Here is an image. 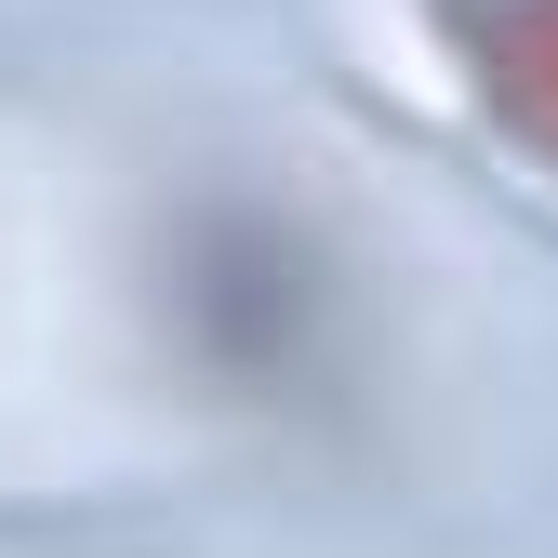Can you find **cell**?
Segmentation results:
<instances>
[{
    "label": "cell",
    "instance_id": "obj_1",
    "mask_svg": "<svg viewBox=\"0 0 558 558\" xmlns=\"http://www.w3.org/2000/svg\"><path fill=\"white\" fill-rule=\"evenodd\" d=\"M173 319L199 345V373H227L240 399H306L332 373V279H319V253L279 214H253V199L186 214V240H173Z\"/></svg>",
    "mask_w": 558,
    "mask_h": 558
},
{
    "label": "cell",
    "instance_id": "obj_2",
    "mask_svg": "<svg viewBox=\"0 0 558 558\" xmlns=\"http://www.w3.org/2000/svg\"><path fill=\"white\" fill-rule=\"evenodd\" d=\"M452 14V53L478 107H493L532 160H558V0H439Z\"/></svg>",
    "mask_w": 558,
    "mask_h": 558
}]
</instances>
